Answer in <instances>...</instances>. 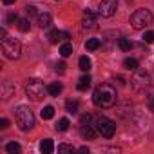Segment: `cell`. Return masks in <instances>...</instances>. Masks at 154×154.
I'll return each mask as SVG.
<instances>
[{"instance_id": "obj_6", "label": "cell", "mask_w": 154, "mask_h": 154, "mask_svg": "<svg viewBox=\"0 0 154 154\" xmlns=\"http://www.w3.org/2000/svg\"><path fill=\"white\" fill-rule=\"evenodd\" d=\"M131 85H132V89L138 91V93L145 91V87L150 85V76H149V72H147V71H140V69H136L134 76L131 78Z\"/></svg>"}, {"instance_id": "obj_29", "label": "cell", "mask_w": 154, "mask_h": 154, "mask_svg": "<svg viewBox=\"0 0 154 154\" xmlns=\"http://www.w3.org/2000/svg\"><path fill=\"white\" fill-rule=\"evenodd\" d=\"M143 42H145V44H152V42H154V31H147V33L143 35Z\"/></svg>"}, {"instance_id": "obj_10", "label": "cell", "mask_w": 154, "mask_h": 154, "mask_svg": "<svg viewBox=\"0 0 154 154\" xmlns=\"http://www.w3.org/2000/svg\"><path fill=\"white\" fill-rule=\"evenodd\" d=\"M47 38H49V42H51V44H58V42H67V40L71 38V35H69L67 31H58V29H53V31L47 35Z\"/></svg>"}, {"instance_id": "obj_35", "label": "cell", "mask_w": 154, "mask_h": 154, "mask_svg": "<svg viewBox=\"0 0 154 154\" xmlns=\"http://www.w3.org/2000/svg\"><path fill=\"white\" fill-rule=\"evenodd\" d=\"M149 107H150V111H154V94L150 96V103H149Z\"/></svg>"}, {"instance_id": "obj_36", "label": "cell", "mask_w": 154, "mask_h": 154, "mask_svg": "<svg viewBox=\"0 0 154 154\" xmlns=\"http://www.w3.org/2000/svg\"><path fill=\"white\" fill-rule=\"evenodd\" d=\"M4 4H6V6H9V4H15V0H4Z\"/></svg>"}, {"instance_id": "obj_21", "label": "cell", "mask_w": 154, "mask_h": 154, "mask_svg": "<svg viewBox=\"0 0 154 154\" xmlns=\"http://www.w3.org/2000/svg\"><path fill=\"white\" fill-rule=\"evenodd\" d=\"M40 116H42V120H51V118L54 116V107H51V105L44 107L42 112H40Z\"/></svg>"}, {"instance_id": "obj_32", "label": "cell", "mask_w": 154, "mask_h": 154, "mask_svg": "<svg viewBox=\"0 0 154 154\" xmlns=\"http://www.w3.org/2000/svg\"><path fill=\"white\" fill-rule=\"evenodd\" d=\"M56 71H58V72H63V71H65V63H63V62L56 63Z\"/></svg>"}, {"instance_id": "obj_20", "label": "cell", "mask_w": 154, "mask_h": 154, "mask_svg": "<svg viewBox=\"0 0 154 154\" xmlns=\"http://www.w3.org/2000/svg\"><path fill=\"white\" fill-rule=\"evenodd\" d=\"M89 85H91V76H89V74H87V76H82V78L78 80V89H80V91H87Z\"/></svg>"}, {"instance_id": "obj_18", "label": "cell", "mask_w": 154, "mask_h": 154, "mask_svg": "<svg viewBox=\"0 0 154 154\" xmlns=\"http://www.w3.org/2000/svg\"><path fill=\"white\" fill-rule=\"evenodd\" d=\"M17 27H18L22 33H27V31L31 29V22H29V18H18Z\"/></svg>"}, {"instance_id": "obj_17", "label": "cell", "mask_w": 154, "mask_h": 154, "mask_svg": "<svg viewBox=\"0 0 154 154\" xmlns=\"http://www.w3.org/2000/svg\"><path fill=\"white\" fill-rule=\"evenodd\" d=\"M123 67L129 69V71H136V69L140 67V62H138L136 58H125V60H123Z\"/></svg>"}, {"instance_id": "obj_15", "label": "cell", "mask_w": 154, "mask_h": 154, "mask_svg": "<svg viewBox=\"0 0 154 154\" xmlns=\"http://www.w3.org/2000/svg\"><path fill=\"white\" fill-rule=\"evenodd\" d=\"M62 91H63V87H62L60 82H53V84L47 85V93L51 96H58V94H62Z\"/></svg>"}, {"instance_id": "obj_1", "label": "cell", "mask_w": 154, "mask_h": 154, "mask_svg": "<svg viewBox=\"0 0 154 154\" xmlns=\"http://www.w3.org/2000/svg\"><path fill=\"white\" fill-rule=\"evenodd\" d=\"M116 89L111 85V84H100L94 93H93V102L96 107H102V109H109L116 103Z\"/></svg>"}, {"instance_id": "obj_31", "label": "cell", "mask_w": 154, "mask_h": 154, "mask_svg": "<svg viewBox=\"0 0 154 154\" xmlns=\"http://www.w3.org/2000/svg\"><path fill=\"white\" fill-rule=\"evenodd\" d=\"M8 127H9V120L2 118V120H0V129H8Z\"/></svg>"}, {"instance_id": "obj_12", "label": "cell", "mask_w": 154, "mask_h": 154, "mask_svg": "<svg viewBox=\"0 0 154 154\" xmlns=\"http://www.w3.org/2000/svg\"><path fill=\"white\" fill-rule=\"evenodd\" d=\"M13 93H15V85H13L11 82H2V87H0V94H2V100H8Z\"/></svg>"}, {"instance_id": "obj_5", "label": "cell", "mask_w": 154, "mask_h": 154, "mask_svg": "<svg viewBox=\"0 0 154 154\" xmlns=\"http://www.w3.org/2000/svg\"><path fill=\"white\" fill-rule=\"evenodd\" d=\"M2 53L8 60H17V58H20L22 45L17 38H6V40H2Z\"/></svg>"}, {"instance_id": "obj_34", "label": "cell", "mask_w": 154, "mask_h": 154, "mask_svg": "<svg viewBox=\"0 0 154 154\" xmlns=\"http://www.w3.org/2000/svg\"><path fill=\"white\" fill-rule=\"evenodd\" d=\"M8 38V33H6V29L2 27V29H0V40H6Z\"/></svg>"}, {"instance_id": "obj_30", "label": "cell", "mask_w": 154, "mask_h": 154, "mask_svg": "<svg viewBox=\"0 0 154 154\" xmlns=\"http://www.w3.org/2000/svg\"><path fill=\"white\" fill-rule=\"evenodd\" d=\"M26 13H27V17H38V13H36V8L35 6H26Z\"/></svg>"}, {"instance_id": "obj_9", "label": "cell", "mask_w": 154, "mask_h": 154, "mask_svg": "<svg viewBox=\"0 0 154 154\" xmlns=\"http://www.w3.org/2000/svg\"><path fill=\"white\" fill-rule=\"evenodd\" d=\"M82 27L87 29V31H96L98 29V18H96V13L94 11H91V9H85L84 11Z\"/></svg>"}, {"instance_id": "obj_14", "label": "cell", "mask_w": 154, "mask_h": 154, "mask_svg": "<svg viewBox=\"0 0 154 154\" xmlns=\"http://www.w3.org/2000/svg\"><path fill=\"white\" fill-rule=\"evenodd\" d=\"M53 150H54V143H53V140H49V138L42 140V143H40V152H44V154H51Z\"/></svg>"}, {"instance_id": "obj_26", "label": "cell", "mask_w": 154, "mask_h": 154, "mask_svg": "<svg viewBox=\"0 0 154 154\" xmlns=\"http://www.w3.org/2000/svg\"><path fill=\"white\" fill-rule=\"evenodd\" d=\"M69 125H71V123H69V120H67V118H62V120L56 123V131L63 132V131H67V129H69Z\"/></svg>"}, {"instance_id": "obj_13", "label": "cell", "mask_w": 154, "mask_h": 154, "mask_svg": "<svg viewBox=\"0 0 154 154\" xmlns=\"http://www.w3.org/2000/svg\"><path fill=\"white\" fill-rule=\"evenodd\" d=\"M36 18H38V26H40L42 29H44V27H49V26L53 24V18H51L49 13H40Z\"/></svg>"}, {"instance_id": "obj_19", "label": "cell", "mask_w": 154, "mask_h": 154, "mask_svg": "<svg viewBox=\"0 0 154 154\" xmlns=\"http://www.w3.org/2000/svg\"><path fill=\"white\" fill-rule=\"evenodd\" d=\"M65 109H67V112L76 114L78 112V100H67L65 102Z\"/></svg>"}, {"instance_id": "obj_3", "label": "cell", "mask_w": 154, "mask_h": 154, "mask_svg": "<svg viewBox=\"0 0 154 154\" xmlns=\"http://www.w3.org/2000/svg\"><path fill=\"white\" fill-rule=\"evenodd\" d=\"M44 93H45L44 84H42L38 78H29V80L26 82V94H27L29 100L40 102V100H44Z\"/></svg>"}, {"instance_id": "obj_28", "label": "cell", "mask_w": 154, "mask_h": 154, "mask_svg": "<svg viewBox=\"0 0 154 154\" xmlns=\"http://www.w3.org/2000/svg\"><path fill=\"white\" fill-rule=\"evenodd\" d=\"M72 145H67V143H60L58 145V152H72Z\"/></svg>"}, {"instance_id": "obj_33", "label": "cell", "mask_w": 154, "mask_h": 154, "mask_svg": "<svg viewBox=\"0 0 154 154\" xmlns=\"http://www.w3.org/2000/svg\"><path fill=\"white\" fill-rule=\"evenodd\" d=\"M91 120H93V116H91V114H84V116H82V123H89Z\"/></svg>"}, {"instance_id": "obj_27", "label": "cell", "mask_w": 154, "mask_h": 154, "mask_svg": "<svg viewBox=\"0 0 154 154\" xmlns=\"http://www.w3.org/2000/svg\"><path fill=\"white\" fill-rule=\"evenodd\" d=\"M118 47H120L122 51H131V49H132V42H129V40L122 38V40L118 42Z\"/></svg>"}, {"instance_id": "obj_24", "label": "cell", "mask_w": 154, "mask_h": 154, "mask_svg": "<svg viewBox=\"0 0 154 154\" xmlns=\"http://www.w3.org/2000/svg\"><path fill=\"white\" fill-rule=\"evenodd\" d=\"M71 53H72V45H71V44H67V42H65V44H62V47H60V54H62L63 58H67Z\"/></svg>"}, {"instance_id": "obj_22", "label": "cell", "mask_w": 154, "mask_h": 154, "mask_svg": "<svg viewBox=\"0 0 154 154\" xmlns=\"http://www.w3.org/2000/svg\"><path fill=\"white\" fill-rule=\"evenodd\" d=\"M78 65H80V69H82V71H89V69H91V60H89L87 56H80Z\"/></svg>"}, {"instance_id": "obj_4", "label": "cell", "mask_w": 154, "mask_h": 154, "mask_svg": "<svg viewBox=\"0 0 154 154\" xmlns=\"http://www.w3.org/2000/svg\"><path fill=\"white\" fill-rule=\"evenodd\" d=\"M152 24V15H150V11H147V9H136L132 15H131V26L134 27V29H145V27H149Z\"/></svg>"}, {"instance_id": "obj_16", "label": "cell", "mask_w": 154, "mask_h": 154, "mask_svg": "<svg viewBox=\"0 0 154 154\" xmlns=\"http://www.w3.org/2000/svg\"><path fill=\"white\" fill-rule=\"evenodd\" d=\"M100 45H102V40L100 38H89L85 42V49L87 51H96V49H100Z\"/></svg>"}, {"instance_id": "obj_11", "label": "cell", "mask_w": 154, "mask_h": 154, "mask_svg": "<svg viewBox=\"0 0 154 154\" xmlns=\"http://www.w3.org/2000/svg\"><path fill=\"white\" fill-rule=\"evenodd\" d=\"M96 131H98V129H94V127L89 125V123H82V125H80V134H82V138H85V140H94V138H96Z\"/></svg>"}, {"instance_id": "obj_37", "label": "cell", "mask_w": 154, "mask_h": 154, "mask_svg": "<svg viewBox=\"0 0 154 154\" xmlns=\"http://www.w3.org/2000/svg\"><path fill=\"white\" fill-rule=\"evenodd\" d=\"M56 2H58V0H56Z\"/></svg>"}, {"instance_id": "obj_8", "label": "cell", "mask_w": 154, "mask_h": 154, "mask_svg": "<svg viewBox=\"0 0 154 154\" xmlns=\"http://www.w3.org/2000/svg\"><path fill=\"white\" fill-rule=\"evenodd\" d=\"M116 9H118V0H102L98 6V15L109 18L116 13Z\"/></svg>"}, {"instance_id": "obj_2", "label": "cell", "mask_w": 154, "mask_h": 154, "mask_svg": "<svg viewBox=\"0 0 154 154\" xmlns=\"http://www.w3.org/2000/svg\"><path fill=\"white\" fill-rule=\"evenodd\" d=\"M15 122L20 127V131H31L35 127V114L29 107L18 105L15 109Z\"/></svg>"}, {"instance_id": "obj_25", "label": "cell", "mask_w": 154, "mask_h": 154, "mask_svg": "<svg viewBox=\"0 0 154 154\" xmlns=\"http://www.w3.org/2000/svg\"><path fill=\"white\" fill-rule=\"evenodd\" d=\"M18 22V15L15 13V11H9L8 15H6V24H11V26H15Z\"/></svg>"}, {"instance_id": "obj_23", "label": "cell", "mask_w": 154, "mask_h": 154, "mask_svg": "<svg viewBox=\"0 0 154 154\" xmlns=\"http://www.w3.org/2000/svg\"><path fill=\"white\" fill-rule=\"evenodd\" d=\"M6 150H8L9 154H18L22 149H20V145H18L17 141H11V143H8V145H6Z\"/></svg>"}, {"instance_id": "obj_7", "label": "cell", "mask_w": 154, "mask_h": 154, "mask_svg": "<svg viewBox=\"0 0 154 154\" xmlns=\"http://www.w3.org/2000/svg\"><path fill=\"white\" fill-rule=\"evenodd\" d=\"M96 129L103 138H112L116 132V123L105 116H100V118H96Z\"/></svg>"}]
</instances>
